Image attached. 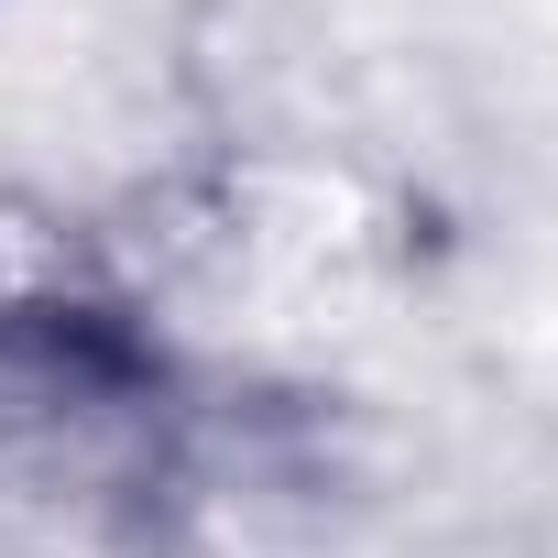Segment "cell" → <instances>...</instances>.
Here are the masks:
<instances>
[{
	"label": "cell",
	"instance_id": "1",
	"mask_svg": "<svg viewBox=\"0 0 558 558\" xmlns=\"http://www.w3.org/2000/svg\"><path fill=\"white\" fill-rule=\"evenodd\" d=\"M340 482L329 405L208 362L121 230L0 186V536L77 558H252Z\"/></svg>",
	"mask_w": 558,
	"mask_h": 558
}]
</instances>
